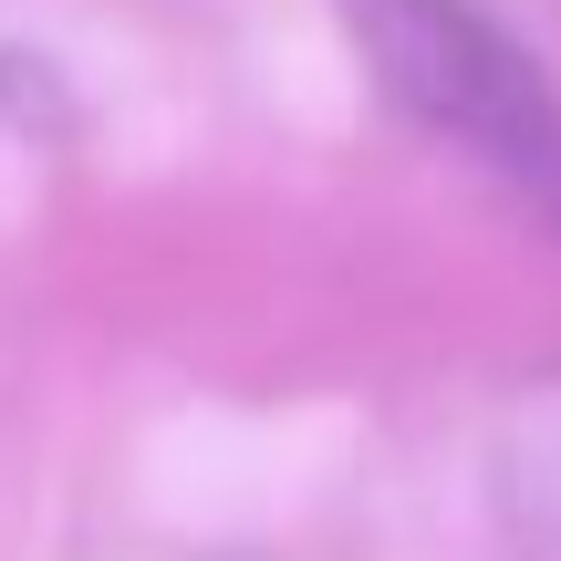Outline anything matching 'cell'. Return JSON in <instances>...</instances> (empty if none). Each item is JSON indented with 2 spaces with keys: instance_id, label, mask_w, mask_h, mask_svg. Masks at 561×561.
<instances>
[{
  "instance_id": "cell-1",
  "label": "cell",
  "mask_w": 561,
  "mask_h": 561,
  "mask_svg": "<svg viewBox=\"0 0 561 561\" xmlns=\"http://www.w3.org/2000/svg\"><path fill=\"white\" fill-rule=\"evenodd\" d=\"M375 94L561 229V83L489 0H333Z\"/></svg>"
},
{
  "instance_id": "cell-2",
  "label": "cell",
  "mask_w": 561,
  "mask_h": 561,
  "mask_svg": "<svg viewBox=\"0 0 561 561\" xmlns=\"http://www.w3.org/2000/svg\"><path fill=\"white\" fill-rule=\"evenodd\" d=\"M489 520L510 561H561V375H530L489 426Z\"/></svg>"
}]
</instances>
